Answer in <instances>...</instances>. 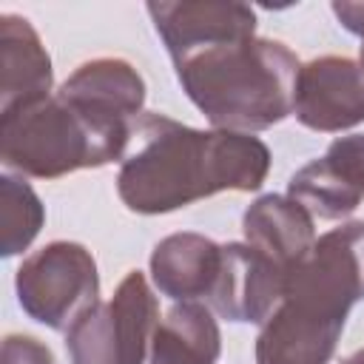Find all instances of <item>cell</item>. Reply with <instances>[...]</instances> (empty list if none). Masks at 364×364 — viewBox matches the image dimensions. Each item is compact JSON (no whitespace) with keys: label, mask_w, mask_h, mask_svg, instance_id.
Listing matches in <instances>:
<instances>
[{"label":"cell","mask_w":364,"mask_h":364,"mask_svg":"<svg viewBox=\"0 0 364 364\" xmlns=\"http://www.w3.org/2000/svg\"><path fill=\"white\" fill-rule=\"evenodd\" d=\"M267 171L270 151L253 134L202 131L165 114H142L117 173V193L128 210L156 216L222 191H259Z\"/></svg>","instance_id":"6da1fadb"},{"label":"cell","mask_w":364,"mask_h":364,"mask_svg":"<svg viewBox=\"0 0 364 364\" xmlns=\"http://www.w3.org/2000/svg\"><path fill=\"white\" fill-rule=\"evenodd\" d=\"M173 68L213 128L256 134L293 114L301 63L284 43L253 34L176 57Z\"/></svg>","instance_id":"7a4b0ae2"},{"label":"cell","mask_w":364,"mask_h":364,"mask_svg":"<svg viewBox=\"0 0 364 364\" xmlns=\"http://www.w3.org/2000/svg\"><path fill=\"white\" fill-rule=\"evenodd\" d=\"M134 122L100 117L60 91L0 114V159L34 179H60L82 168H102L128 154Z\"/></svg>","instance_id":"3957f363"},{"label":"cell","mask_w":364,"mask_h":364,"mask_svg":"<svg viewBox=\"0 0 364 364\" xmlns=\"http://www.w3.org/2000/svg\"><path fill=\"white\" fill-rule=\"evenodd\" d=\"M159 324V304L139 270L125 273L108 301H97L65 330L71 364H142Z\"/></svg>","instance_id":"277c9868"},{"label":"cell","mask_w":364,"mask_h":364,"mask_svg":"<svg viewBox=\"0 0 364 364\" xmlns=\"http://www.w3.org/2000/svg\"><path fill=\"white\" fill-rule=\"evenodd\" d=\"M20 307L51 330H68L100 301L97 262L80 242L57 239L23 259L14 276Z\"/></svg>","instance_id":"5b68a950"},{"label":"cell","mask_w":364,"mask_h":364,"mask_svg":"<svg viewBox=\"0 0 364 364\" xmlns=\"http://www.w3.org/2000/svg\"><path fill=\"white\" fill-rule=\"evenodd\" d=\"M284 293L347 316L364 299V222H347L321 233L313 250L287 273Z\"/></svg>","instance_id":"8992f818"},{"label":"cell","mask_w":364,"mask_h":364,"mask_svg":"<svg viewBox=\"0 0 364 364\" xmlns=\"http://www.w3.org/2000/svg\"><path fill=\"white\" fill-rule=\"evenodd\" d=\"M347 316L284 293L262 321L256 364H327L336 353Z\"/></svg>","instance_id":"52a82bcc"},{"label":"cell","mask_w":364,"mask_h":364,"mask_svg":"<svg viewBox=\"0 0 364 364\" xmlns=\"http://www.w3.org/2000/svg\"><path fill=\"white\" fill-rule=\"evenodd\" d=\"M293 117L321 134H338L364 122V71L355 60L324 54L299 68Z\"/></svg>","instance_id":"ba28073f"},{"label":"cell","mask_w":364,"mask_h":364,"mask_svg":"<svg viewBox=\"0 0 364 364\" xmlns=\"http://www.w3.org/2000/svg\"><path fill=\"white\" fill-rule=\"evenodd\" d=\"M287 196L313 219L350 216L364 202V134L333 139L321 159L307 162L290 176Z\"/></svg>","instance_id":"9c48e42d"},{"label":"cell","mask_w":364,"mask_h":364,"mask_svg":"<svg viewBox=\"0 0 364 364\" xmlns=\"http://www.w3.org/2000/svg\"><path fill=\"white\" fill-rule=\"evenodd\" d=\"M287 273L247 242L222 245V267L210 296L205 299L213 313L228 321L262 324L282 301Z\"/></svg>","instance_id":"30bf717a"},{"label":"cell","mask_w":364,"mask_h":364,"mask_svg":"<svg viewBox=\"0 0 364 364\" xmlns=\"http://www.w3.org/2000/svg\"><path fill=\"white\" fill-rule=\"evenodd\" d=\"M171 60L191 51L256 34V11L245 3L176 0L145 6Z\"/></svg>","instance_id":"8fae6325"},{"label":"cell","mask_w":364,"mask_h":364,"mask_svg":"<svg viewBox=\"0 0 364 364\" xmlns=\"http://www.w3.org/2000/svg\"><path fill=\"white\" fill-rule=\"evenodd\" d=\"M51 57L20 14H0V114L51 97Z\"/></svg>","instance_id":"7c38bea8"},{"label":"cell","mask_w":364,"mask_h":364,"mask_svg":"<svg viewBox=\"0 0 364 364\" xmlns=\"http://www.w3.org/2000/svg\"><path fill=\"white\" fill-rule=\"evenodd\" d=\"M245 242L290 273L316 245V219L290 196L264 193L242 216Z\"/></svg>","instance_id":"4fadbf2b"},{"label":"cell","mask_w":364,"mask_h":364,"mask_svg":"<svg viewBox=\"0 0 364 364\" xmlns=\"http://www.w3.org/2000/svg\"><path fill=\"white\" fill-rule=\"evenodd\" d=\"M222 267V245L202 233H171L151 253V279L173 301L208 299Z\"/></svg>","instance_id":"5bb4252c"},{"label":"cell","mask_w":364,"mask_h":364,"mask_svg":"<svg viewBox=\"0 0 364 364\" xmlns=\"http://www.w3.org/2000/svg\"><path fill=\"white\" fill-rule=\"evenodd\" d=\"M60 94L100 117L136 122L145 105V80L122 57H97L77 65Z\"/></svg>","instance_id":"9a60e30c"},{"label":"cell","mask_w":364,"mask_h":364,"mask_svg":"<svg viewBox=\"0 0 364 364\" xmlns=\"http://www.w3.org/2000/svg\"><path fill=\"white\" fill-rule=\"evenodd\" d=\"M219 353L222 333L202 301L173 304L151 338V364H216Z\"/></svg>","instance_id":"2e32d148"},{"label":"cell","mask_w":364,"mask_h":364,"mask_svg":"<svg viewBox=\"0 0 364 364\" xmlns=\"http://www.w3.org/2000/svg\"><path fill=\"white\" fill-rule=\"evenodd\" d=\"M46 222V208L34 188L17 176H0V253H23Z\"/></svg>","instance_id":"e0dca14e"},{"label":"cell","mask_w":364,"mask_h":364,"mask_svg":"<svg viewBox=\"0 0 364 364\" xmlns=\"http://www.w3.org/2000/svg\"><path fill=\"white\" fill-rule=\"evenodd\" d=\"M0 364H54V353L34 336L11 333L3 338Z\"/></svg>","instance_id":"ac0fdd59"},{"label":"cell","mask_w":364,"mask_h":364,"mask_svg":"<svg viewBox=\"0 0 364 364\" xmlns=\"http://www.w3.org/2000/svg\"><path fill=\"white\" fill-rule=\"evenodd\" d=\"M333 14L338 17V23L353 31L355 37H361V57L358 65L364 71V3H333Z\"/></svg>","instance_id":"d6986e66"},{"label":"cell","mask_w":364,"mask_h":364,"mask_svg":"<svg viewBox=\"0 0 364 364\" xmlns=\"http://www.w3.org/2000/svg\"><path fill=\"white\" fill-rule=\"evenodd\" d=\"M338 364H364V350H355V353H350L347 358H341Z\"/></svg>","instance_id":"ffe728a7"}]
</instances>
